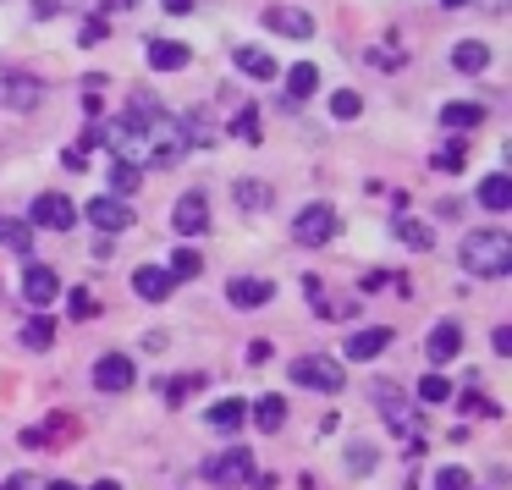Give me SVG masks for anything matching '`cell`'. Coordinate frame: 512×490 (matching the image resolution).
Here are the masks:
<instances>
[{
	"label": "cell",
	"instance_id": "obj_1",
	"mask_svg": "<svg viewBox=\"0 0 512 490\" xmlns=\"http://www.w3.org/2000/svg\"><path fill=\"white\" fill-rule=\"evenodd\" d=\"M457 259H463L468 276L479 281H501L512 270V237L501 232V226H485V232H468L463 248H457Z\"/></svg>",
	"mask_w": 512,
	"mask_h": 490
},
{
	"label": "cell",
	"instance_id": "obj_2",
	"mask_svg": "<svg viewBox=\"0 0 512 490\" xmlns=\"http://www.w3.org/2000/svg\"><path fill=\"white\" fill-rule=\"evenodd\" d=\"M292 386H309V391H342V386H347V375H342V364H336V358H325V353H303V358H292Z\"/></svg>",
	"mask_w": 512,
	"mask_h": 490
},
{
	"label": "cell",
	"instance_id": "obj_3",
	"mask_svg": "<svg viewBox=\"0 0 512 490\" xmlns=\"http://www.w3.org/2000/svg\"><path fill=\"white\" fill-rule=\"evenodd\" d=\"M292 237L309 243V248L331 243V237H336V210H331V204H309V210H298V215H292Z\"/></svg>",
	"mask_w": 512,
	"mask_h": 490
},
{
	"label": "cell",
	"instance_id": "obj_4",
	"mask_svg": "<svg viewBox=\"0 0 512 490\" xmlns=\"http://www.w3.org/2000/svg\"><path fill=\"white\" fill-rule=\"evenodd\" d=\"M78 221V204L61 199V193H39L34 210H28V226H45V232H72Z\"/></svg>",
	"mask_w": 512,
	"mask_h": 490
},
{
	"label": "cell",
	"instance_id": "obj_5",
	"mask_svg": "<svg viewBox=\"0 0 512 490\" xmlns=\"http://www.w3.org/2000/svg\"><path fill=\"white\" fill-rule=\"evenodd\" d=\"M248 474H254V452H248V446H232V452L204 463V479H210V485H243Z\"/></svg>",
	"mask_w": 512,
	"mask_h": 490
},
{
	"label": "cell",
	"instance_id": "obj_6",
	"mask_svg": "<svg viewBox=\"0 0 512 490\" xmlns=\"http://www.w3.org/2000/svg\"><path fill=\"white\" fill-rule=\"evenodd\" d=\"M265 28L287 39H314V17L303 6H265Z\"/></svg>",
	"mask_w": 512,
	"mask_h": 490
},
{
	"label": "cell",
	"instance_id": "obj_7",
	"mask_svg": "<svg viewBox=\"0 0 512 490\" xmlns=\"http://www.w3.org/2000/svg\"><path fill=\"white\" fill-rule=\"evenodd\" d=\"M23 298L34 303V309H50V303L61 298V276L50 265H28L23 270Z\"/></svg>",
	"mask_w": 512,
	"mask_h": 490
},
{
	"label": "cell",
	"instance_id": "obj_8",
	"mask_svg": "<svg viewBox=\"0 0 512 490\" xmlns=\"http://www.w3.org/2000/svg\"><path fill=\"white\" fill-rule=\"evenodd\" d=\"M171 226H177L182 237H199L204 226H210V199H204V193H182L177 210H171Z\"/></svg>",
	"mask_w": 512,
	"mask_h": 490
},
{
	"label": "cell",
	"instance_id": "obj_9",
	"mask_svg": "<svg viewBox=\"0 0 512 490\" xmlns=\"http://www.w3.org/2000/svg\"><path fill=\"white\" fill-rule=\"evenodd\" d=\"M133 292L144 303H166L171 292H177V281H171V270H160V265H138L133 270Z\"/></svg>",
	"mask_w": 512,
	"mask_h": 490
},
{
	"label": "cell",
	"instance_id": "obj_10",
	"mask_svg": "<svg viewBox=\"0 0 512 490\" xmlns=\"http://www.w3.org/2000/svg\"><path fill=\"white\" fill-rule=\"evenodd\" d=\"M83 210H89V221L100 226V232H127V226H133L127 199H111V193H105V199H94V204H83Z\"/></svg>",
	"mask_w": 512,
	"mask_h": 490
},
{
	"label": "cell",
	"instance_id": "obj_11",
	"mask_svg": "<svg viewBox=\"0 0 512 490\" xmlns=\"http://www.w3.org/2000/svg\"><path fill=\"white\" fill-rule=\"evenodd\" d=\"M94 386H100V391H127V386H133V358H127V353H105L100 364H94Z\"/></svg>",
	"mask_w": 512,
	"mask_h": 490
},
{
	"label": "cell",
	"instance_id": "obj_12",
	"mask_svg": "<svg viewBox=\"0 0 512 490\" xmlns=\"http://www.w3.org/2000/svg\"><path fill=\"white\" fill-rule=\"evenodd\" d=\"M391 342H397V336H391V325H369V331L347 336V358H358V364H364V358H380Z\"/></svg>",
	"mask_w": 512,
	"mask_h": 490
},
{
	"label": "cell",
	"instance_id": "obj_13",
	"mask_svg": "<svg viewBox=\"0 0 512 490\" xmlns=\"http://www.w3.org/2000/svg\"><path fill=\"white\" fill-rule=\"evenodd\" d=\"M270 292H276V287H270V281H259V276H232V281H226V298H232L237 309H265Z\"/></svg>",
	"mask_w": 512,
	"mask_h": 490
},
{
	"label": "cell",
	"instance_id": "obj_14",
	"mask_svg": "<svg viewBox=\"0 0 512 490\" xmlns=\"http://www.w3.org/2000/svg\"><path fill=\"white\" fill-rule=\"evenodd\" d=\"M144 56H149V67H155V72H182V67L193 61V50L177 45V39H149Z\"/></svg>",
	"mask_w": 512,
	"mask_h": 490
},
{
	"label": "cell",
	"instance_id": "obj_15",
	"mask_svg": "<svg viewBox=\"0 0 512 490\" xmlns=\"http://www.w3.org/2000/svg\"><path fill=\"white\" fill-rule=\"evenodd\" d=\"M424 353H430V364H452V358L463 353V331H457L452 320H441L430 331V342H424Z\"/></svg>",
	"mask_w": 512,
	"mask_h": 490
},
{
	"label": "cell",
	"instance_id": "obj_16",
	"mask_svg": "<svg viewBox=\"0 0 512 490\" xmlns=\"http://www.w3.org/2000/svg\"><path fill=\"white\" fill-rule=\"evenodd\" d=\"M0 100L17 105V111H34V105L45 100V89H39V83H28V78H17V72H0Z\"/></svg>",
	"mask_w": 512,
	"mask_h": 490
},
{
	"label": "cell",
	"instance_id": "obj_17",
	"mask_svg": "<svg viewBox=\"0 0 512 490\" xmlns=\"http://www.w3.org/2000/svg\"><path fill=\"white\" fill-rule=\"evenodd\" d=\"M375 408H380V413H386V419H391V424H397V430H402V435H408V430H413V408H408V402H402V397H397V391H391V386H386V380H380V386H375Z\"/></svg>",
	"mask_w": 512,
	"mask_h": 490
},
{
	"label": "cell",
	"instance_id": "obj_18",
	"mask_svg": "<svg viewBox=\"0 0 512 490\" xmlns=\"http://www.w3.org/2000/svg\"><path fill=\"white\" fill-rule=\"evenodd\" d=\"M232 61H237V72H248V78H276V61H270V50H259V45H237Z\"/></svg>",
	"mask_w": 512,
	"mask_h": 490
},
{
	"label": "cell",
	"instance_id": "obj_19",
	"mask_svg": "<svg viewBox=\"0 0 512 490\" xmlns=\"http://www.w3.org/2000/svg\"><path fill=\"white\" fill-rule=\"evenodd\" d=\"M479 204H485V210H512V177L507 171H496V177L479 182Z\"/></svg>",
	"mask_w": 512,
	"mask_h": 490
},
{
	"label": "cell",
	"instance_id": "obj_20",
	"mask_svg": "<svg viewBox=\"0 0 512 490\" xmlns=\"http://www.w3.org/2000/svg\"><path fill=\"white\" fill-rule=\"evenodd\" d=\"M441 122L452 127V133H474V127L485 122V105H468V100H457V105H446V111H441Z\"/></svg>",
	"mask_w": 512,
	"mask_h": 490
},
{
	"label": "cell",
	"instance_id": "obj_21",
	"mask_svg": "<svg viewBox=\"0 0 512 490\" xmlns=\"http://www.w3.org/2000/svg\"><path fill=\"white\" fill-rule=\"evenodd\" d=\"M232 199L243 204V210H270V182H254V177H243V182H232Z\"/></svg>",
	"mask_w": 512,
	"mask_h": 490
},
{
	"label": "cell",
	"instance_id": "obj_22",
	"mask_svg": "<svg viewBox=\"0 0 512 490\" xmlns=\"http://www.w3.org/2000/svg\"><path fill=\"white\" fill-rule=\"evenodd\" d=\"M452 67L457 72H485L490 67V50L479 45V39H463V45H452Z\"/></svg>",
	"mask_w": 512,
	"mask_h": 490
},
{
	"label": "cell",
	"instance_id": "obj_23",
	"mask_svg": "<svg viewBox=\"0 0 512 490\" xmlns=\"http://www.w3.org/2000/svg\"><path fill=\"white\" fill-rule=\"evenodd\" d=\"M254 424H259V430H281V424H287V397H276V391L259 397L254 402Z\"/></svg>",
	"mask_w": 512,
	"mask_h": 490
},
{
	"label": "cell",
	"instance_id": "obj_24",
	"mask_svg": "<svg viewBox=\"0 0 512 490\" xmlns=\"http://www.w3.org/2000/svg\"><path fill=\"white\" fill-rule=\"evenodd\" d=\"M0 243L17 248V254H34V226H28V221H12V215H0Z\"/></svg>",
	"mask_w": 512,
	"mask_h": 490
},
{
	"label": "cell",
	"instance_id": "obj_25",
	"mask_svg": "<svg viewBox=\"0 0 512 490\" xmlns=\"http://www.w3.org/2000/svg\"><path fill=\"white\" fill-rule=\"evenodd\" d=\"M138 182H144V171L127 166V160H111V199H133Z\"/></svg>",
	"mask_w": 512,
	"mask_h": 490
},
{
	"label": "cell",
	"instance_id": "obj_26",
	"mask_svg": "<svg viewBox=\"0 0 512 490\" xmlns=\"http://www.w3.org/2000/svg\"><path fill=\"white\" fill-rule=\"evenodd\" d=\"M50 342H56V325H50L45 314H34V320L23 325V347H28V353H45Z\"/></svg>",
	"mask_w": 512,
	"mask_h": 490
},
{
	"label": "cell",
	"instance_id": "obj_27",
	"mask_svg": "<svg viewBox=\"0 0 512 490\" xmlns=\"http://www.w3.org/2000/svg\"><path fill=\"white\" fill-rule=\"evenodd\" d=\"M320 89V72L303 61V67H292V78H287V100H309V94Z\"/></svg>",
	"mask_w": 512,
	"mask_h": 490
},
{
	"label": "cell",
	"instance_id": "obj_28",
	"mask_svg": "<svg viewBox=\"0 0 512 490\" xmlns=\"http://www.w3.org/2000/svg\"><path fill=\"white\" fill-rule=\"evenodd\" d=\"M243 419H248V408H243L237 397H226V402H215V408H210V424H215V430H237Z\"/></svg>",
	"mask_w": 512,
	"mask_h": 490
},
{
	"label": "cell",
	"instance_id": "obj_29",
	"mask_svg": "<svg viewBox=\"0 0 512 490\" xmlns=\"http://www.w3.org/2000/svg\"><path fill=\"white\" fill-rule=\"evenodd\" d=\"M397 237H402L408 248H430V243H435V232H430L424 221H413V215H397Z\"/></svg>",
	"mask_w": 512,
	"mask_h": 490
},
{
	"label": "cell",
	"instance_id": "obj_30",
	"mask_svg": "<svg viewBox=\"0 0 512 490\" xmlns=\"http://www.w3.org/2000/svg\"><path fill=\"white\" fill-rule=\"evenodd\" d=\"M204 270V254H193V248H177L171 254V281H193Z\"/></svg>",
	"mask_w": 512,
	"mask_h": 490
},
{
	"label": "cell",
	"instance_id": "obj_31",
	"mask_svg": "<svg viewBox=\"0 0 512 490\" xmlns=\"http://www.w3.org/2000/svg\"><path fill=\"white\" fill-rule=\"evenodd\" d=\"M199 386H204V375H177V380H166V402L177 408V402H188Z\"/></svg>",
	"mask_w": 512,
	"mask_h": 490
},
{
	"label": "cell",
	"instance_id": "obj_32",
	"mask_svg": "<svg viewBox=\"0 0 512 490\" xmlns=\"http://www.w3.org/2000/svg\"><path fill=\"white\" fill-rule=\"evenodd\" d=\"M419 402H452V380H446V375H424L419 380Z\"/></svg>",
	"mask_w": 512,
	"mask_h": 490
},
{
	"label": "cell",
	"instance_id": "obj_33",
	"mask_svg": "<svg viewBox=\"0 0 512 490\" xmlns=\"http://www.w3.org/2000/svg\"><path fill=\"white\" fill-rule=\"evenodd\" d=\"M364 111V100H358L353 89H342V94H331V116H342V122H353V116Z\"/></svg>",
	"mask_w": 512,
	"mask_h": 490
},
{
	"label": "cell",
	"instance_id": "obj_34",
	"mask_svg": "<svg viewBox=\"0 0 512 490\" xmlns=\"http://www.w3.org/2000/svg\"><path fill=\"white\" fill-rule=\"evenodd\" d=\"M232 133H237V138H248V144H259V111H254V105H248V111H237Z\"/></svg>",
	"mask_w": 512,
	"mask_h": 490
},
{
	"label": "cell",
	"instance_id": "obj_35",
	"mask_svg": "<svg viewBox=\"0 0 512 490\" xmlns=\"http://www.w3.org/2000/svg\"><path fill=\"white\" fill-rule=\"evenodd\" d=\"M435 171H463V144H446V149H435Z\"/></svg>",
	"mask_w": 512,
	"mask_h": 490
},
{
	"label": "cell",
	"instance_id": "obj_36",
	"mask_svg": "<svg viewBox=\"0 0 512 490\" xmlns=\"http://www.w3.org/2000/svg\"><path fill=\"white\" fill-rule=\"evenodd\" d=\"M435 490H468V474L463 468H441V474H435Z\"/></svg>",
	"mask_w": 512,
	"mask_h": 490
},
{
	"label": "cell",
	"instance_id": "obj_37",
	"mask_svg": "<svg viewBox=\"0 0 512 490\" xmlns=\"http://www.w3.org/2000/svg\"><path fill=\"white\" fill-rule=\"evenodd\" d=\"M94 309H100V303H94V292H83V287L72 292V320H89Z\"/></svg>",
	"mask_w": 512,
	"mask_h": 490
},
{
	"label": "cell",
	"instance_id": "obj_38",
	"mask_svg": "<svg viewBox=\"0 0 512 490\" xmlns=\"http://www.w3.org/2000/svg\"><path fill=\"white\" fill-rule=\"evenodd\" d=\"M105 34H111V23H105V17H89V23H83V34H78V39H83V45H100Z\"/></svg>",
	"mask_w": 512,
	"mask_h": 490
},
{
	"label": "cell",
	"instance_id": "obj_39",
	"mask_svg": "<svg viewBox=\"0 0 512 490\" xmlns=\"http://www.w3.org/2000/svg\"><path fill=\"white\" fill-rule=\"evenodd\" d=\"M347 463H353V474H364V468L375 463V452H369V446H353V452H347Z\"/></svg>",
	"mask_w": 512,
	"mask_h": 490
},
{
	"label": "cell",
	"instance_id": "obj_40",
	"mask_svg": "<svg viewBox=\"0 0 512 490\" xmlns=\"http://www.w3.org/2000/svg\"><path fill=\"white\" fill-rule=\"evenodd\" d=\"M160 6H166L171 17H188V12H193V0H160Z\"/></svg>",
	"mask_w": 512,
	"mask_h": 490
},
{
	"label": "cell",
	"instance_id": "obj_41",
	"mask_svg": "<svg viewBox=\"0 0 512 490\" xmlns=\"http://www.w3.org/2000/svg\"><path fill=\"white\" fill-rule=\"evenodd\" d=\"M6 490H28V479H6Z\"/></svg>",
	"mask_w": 512,
	"mask_h": 490
},
{
	"label": "cell",
	"instance_id": "obj_42",
	"mask_svg": "<svg viewBox=\"0 0 512 490\" xmlns=\"http://www.w3.org/2000/svg\"><path fill=\"white\" fill-rule=\"evenodd\" d=\"M94 490H122V485H116V479H100V485H94Z\"/></svg>",
	"mask_w": 512,
	"mask_h": 490
},
{
	"label": "cell",
	"instance_id": "obj_43",
	"mask_svg": "<svg viewBox=\"0 0 512 490\" xmlns=\"http://www.w3.org/2000/svg\"><path fill=\"white\" fill-rule=\"evenodd\" d=\"M441 6H446V12H457V6H468V0H441Z\"/></svg>",
	"mask_w": 512,
	"mask_h": 490
},
{
	"label": "cell",
	"instance_id": "obj_44",
	"mask_svg": "<svg viewBox=\"0 0 512 490\" xmlns=\"http://www.w3.org/2000/svg\"><path fill=\"white\" fill-rule=\"evenodd\" d=\"M50 490H78V485H67V479H56V485H50Z\"/></svg>",
	"mask_w": 512,
	"mask_h": 490
}]
</instances>
